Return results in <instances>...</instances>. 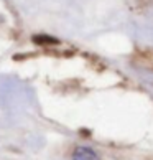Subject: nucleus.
Returning a JSON list of instances; mask_svg holds the SVG:
<instances>
[{
	"instance_id": "f257e3e1",
	"label": "nucleus",
	"mask_w": 153,
	"mask_h": 160,
	"mask_svg": "<svg viewBox=\"0 0 153 160\" xmlns=\"http://www.w3.org/2000/svg\"><path fill=\"white\" fill-rule=\"evenodd\" d=\"M73 160H101L96 150H92L91 147H76L73 152Z\"/></svg>"
},
{
	"instance_id": "f03ea898",
	"label": "nucleus",
	"mask_w": 153,
	"mask_h": 160,
	"mask_svg": "<svg viewBox=\"0 0 153 160\" xmlns=\"http://www.w3.org/2000/svg\"><path fill=\"white\" fill-rule=\"evenodd\" d=\"M35 43H40V45H43V43H58V40L50 38V37H35Z\"/></svg>"
}]
</instances>
